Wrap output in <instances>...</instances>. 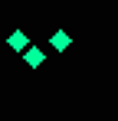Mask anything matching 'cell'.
Masks as SVG:
<instances>
[{
	"label": "cell",
	"instance_id": "cell-1",
	"mask_svg": "<svg viewBox=\"0 0 118 121\" xmlns=\"http://www.w3.org/2000/svg\"><path fill=\"white\" fill-rule=\"evenodd\" d=\"M7 46H10L13 52H26V49H30V39H26L23 30H13V33L7 36Z\"/></svg>",
	"mask_w": 118,
	"mask_h": 121
},
{
	"label": "cell",
	"instance_id": "cell-2",
	"mask_svg": "<svg viewBox=\"0 0 118 121\" xmlns=\"http://www.w3.org/2000/svg\"><path fill=\"white\" fill-rule=\"evenodd\" d=\"M49 43H53V49H56V52H66V49H69V43H72V39H69V33H66V30H56V33H53V39H49Z\"/></svg>",
	"mask_w": 118,
	"mask_h": 121
},
{
	"label": "cell",
	"instance_id": "cell-3",
	"mask_svg": "<svg viewBox=\"0 0 118 121\" xmlns=\"http://www.w3.org/2000/svg\"><path fill=\"white\" fill-rule=\"evenodd\" d=\"M23 59H26V65H43L46 56H43V49H26V52H23Z\"/></svg>",
	"mask_w": 118,
	"mask_h": 121
}]
</instances>
